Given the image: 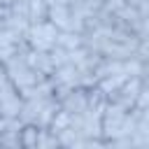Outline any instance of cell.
<instances>
[{"label": "cell", "mask_w": 149, "mask_h": 149, "mask_svg": "<svg viewBox=\"0 0 149 149\" xmlns=\"http://www.w3.org/2000/svg\"><path fill=\"white\" fill-rule=\"evenodd\" d=\"M37 140H40V126L23 123V128H21V147L23 149H37Z\"/></svg>", "instance_id": "13"}, {"label": "cell", "mask_w": 149, "mask_h": 149, "mask_svg": "<svg viewBox=\"0 0 149 149\" xmlns=\"http://www.w3.org/2000/svg\"><path fill=\"white\" fill-rule=\"evenodd\" d=\"M72 123H74V114L61 107V109H58V112L54 114V119H51V123H49V130H54V133L58 135L61 130H65V128H70Z\"/></svg>", "instance_id": "12"}, {"label": "cell", "mask_w": 149, "mask_h": 149, "mask_svg": "<svg viewBox=\"0 0 149 149\" xmlns=\"http://www.w3.org/2000/svg\"><path fill=\"white\" fill-rule=\"evenodd\" d=\"M58 102H61L63 109H68L72 114H84L88 109V93H86L84 86H72Z\"/></svg>", "instance_id": "4"}, {"label": "cell", "mask_w": 149, "mask_h": 149, "mask_svg": "<svg viewBox=\"0 0 149 149\" xmlns=\"http://www.w3.org/2000/svg\"><path fill=\"white\" fill-rule=\"evenodd\" d=\"M142 79H144V81H149V61L144 63V77H142Z\"/></svg>", "instance_id": "20"}, {"label": "cell", "mask_w": 149, "mask_h": 149, "mask_svg": "<svg viewBox=\"0 0 149 149\" xmlns=\"http://www.w3.org/2000/svg\"><path fill=\"white\" fill-rule=\"evenodd\" d=\"M126 114H128V109H126L123 105L112 102V100L107 102V107H105V112H102V137H105V144H107L112 137L119 135Z\"/></svg>", "instance_id": "2"}, {"label": "cell", "mask_w": 149, "mask_h": 149, "mask_svg": "<svg viewBox=\"0 0 149 149\" xmlns=\"http://www.w3.org/2000/svg\"><path fill=\"white\" fill-rule=\"evenodd\" d=\"M51 81L58 86V84H65V86H79V68L74 63H65V65H58L54 72H51Z\"/></svg>", "instance_id": "6"}, {"label": "cell", "mask_w": 149, "mask_h": 149, "mask_svg": "<svg viewBox=\"0 0 149 149\" xmlns=\"http://www.w3.org/2000/svg\"><path fill=\"white\" fill-rule=\"evenodd\" d=\"M47 147H61V140L54 130L49 128H40V140H37V149H47Z\"/></svg>", "instance_id": "15"}, {"label": "cell", "mask_w": 149, "mask_h": 149, "mask_svg": "<svg viewBox=\"0 0 149 149\" xmlns=\"http://www.w3.org/2000/svg\"><path fill=\"white\" fill-rule=\"evenodd\" d=\"M28 19L30 23H40L49 19V2L47 0H28Z\"/></svg>", "instance_id": "11"}, {"label": "cell", "mask_w": 149, "mask_h": 149, "mask_svg": "<svg viewBox=\"0 0 149 149\" xmlns=\"http://www.w3.org/2000/svg\"><path fill=\"white\" fill-rule=\"evenodd\" d=\"M135 107H140V109L149 107V81H144V86H142V91H140V98H137V105H135Z\"/></svg>", "instance_id": "17"}, {"label": "cell", "mask_w": 149, "mask_h": 149, "mask_svg": "<svg viewBox=\"0 0 149 149\" xmlns=\"http://www.w3.org/2000/svg\"><path fill=\"white\" fill-rule=\"evenodd\" d=\"M56 44L68 49V51H74L79 47H84V35L81 33H74V30H61L58 37H56Z\"/></svg>", "instance_id": "9"}, {"label": "cell", "mask_w": 149, "mask_h": 149, "mask_svg": "<svg viewBox=\"0 0 149 149\" xmlns=\"http://www.w3.org/2000/svg\"><path fill=\"white\" fill-rule=\"evenodd\" d=\"M21 107H23V98H21V93L16 91V93H12V95H7V98L0 100V116L14 119V116L21 114Z\"/></svg>", "instance_id": "8"}, {"label": "cell", "mask_w": 149, "mask_h": 149, "mask_svg": "<svg viewBox=\"0 0 149 149\" xmlns=\"http://www.w3.org/2000/svg\"><path fill=\"white\" fill-rule=\"evenodd\" d=\"M49 54H51V61H54V65H56V68H58V65L70 63V51H68V49H63V47H58V44H56Z\"/></svg>", "instance_id": "16"}, {"label": "cell", "mask_w": 149, "mask_h": 149, "mask_svg": "<svg viewBox=\"0 0 149 149\" xmlns=\"http://www.w3.org/2000/svg\"><path fill=\"white\" fill-rule=\"evenodd\" d=\"M26 63H28L33 70H37L40 74H44V77H51V72L56 70V65H54V61H51V54H49V51L33 49V47H30V51H28V56H26Z\"/></svg>", "instance_id": "5"}, {"label": "cell", "mask_w": 149, "mask_h": 149, "mask_svg": "<svg viewBox=\"0 0 149 149\" xmlns=\"http://www.w3.org/2000/svg\"><path fill=\"white\" fill-rule=\"evenodd\" d=\"M123 5H126V0H105V2H102V9H107V12L116 14Z\"/></svg>", "instance_id": "18"}, {"label": "cell", "mask_w": 149, "mask_h": 149, "mask_svg": "<svg viewBox=\"0 0 149 149\" xmlns=\"http://www.w3.org/2000/svg\"><path fill=\"white\" fill-rule=\"evenodd\" d=\"M21 40H26V37L19 35L16 30L7 28V26H0V49H5V47H16Z\"/></svg>", "instance_id": "14"}, {"label": "cell", "mask_w": 149, "mask_h": 149, "mask_svg": "<svg viewBox=\"0 0 149 149\" xmlns=\"http://www.w3.org/2000/svg\"><path fill=\"white\" fill-rule=\"evenodd\" d=\"M142 121H147V123H149V107H144V109H142Z\"/></svg>", "instance_id": "19"}, {"label": "cell", "mask_w": 149, "mask_h": 149, "mask_svg": "<svg viewBox=\"0 0 149 149\" xmlns=\"http://www.w3.org/2000/svg\"><path fill=\"white\" fill-rule=\"evenodd\" d=\"M128 79V74L126 72H121V74H109V77H102L100 81H98V86H100V91L107 95V98H112L119 88H121V84Z\"/></svg>", "instance_id": "10"}, {"label": "cell", "mask_w": 149, "mask_h": 149, "mask_svg": "<svg viewBox=\"0 0 149 149\" xmlns=\"http://www.w3.org/2000/svg\"><path fill=\"white\" fill-rule=\"evenodd\" d=\"M58 28L47 19V21H40V23H30L28 33H26V40L30 42L33 49H40V51H51L56 47V37H58Z\"/></svg>", "instance_id": "1"}, {"label": "cell", "mask_w": 149, "mask_h": 149, "mask_svg": "<svg viewBox=\"0 0 149 149\" xmlns=\"http://www.w3.org/2000/svg\"><path fill=\"white\" fill-rule=\"evenodd\" d=\"M49 5H56V2H61V5H70V0H47Z\"/></svg>", "instance_id": "21"}, {"label": "cell", "mask_w": 149, "mask_h": 149, "mask_svg": "<svg viewBox=\"0 0 149 149\" xmlns=\"http://www.w3.org/2000/svg\"><path fill=\"white\" fill-rule=\"evenodd\" d=\"M142 86H144V79H142V77H128V79L121 84V88H119L109 100L123 105L126 109H133V107L137 105V98H140Z\"/></svg>", "instance_id": "3"}, {"label": "cell", "mask_w": 149, "mask_h": 149, "mask_svg": "<svg viewBox=\"0 0 149 149\" xmlns=\"http://www.w3.org/2000/svg\"><path fill=\"white\" fill-rule=\"evenodd\" d=\"M49 21L58 28V30H68L70 28V21H72V9L70 5H49Z\"/></svg>", "instance_id": "7"}, {"label": "cell", "mask_w": 149, "mask_h": 149, "mask_svg": "<svg viewBox=\"0 0 149 149\" xmlns=\"http://www.w3.org/2000/svg\"><path fill=\"white\" fill-rule=\"evenodd\" d=\"M126 2H130V0H126Z\"/></svg>", "instance_id": "22"}]
</instances>
